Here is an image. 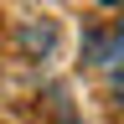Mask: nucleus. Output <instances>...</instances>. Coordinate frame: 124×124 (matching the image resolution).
Returning <instances> with one entry per match:
<instances>
[{"label": "nucleus", "instance_id": "nucleus-1", "mask_svg": "<svg viewBox=\"0 0 124 124\" xmlns=\"http://www.w3.org/2000/svg\"><path fill=\"white\" fill-rule=\"evenodd\" d=\"M103 67H108V78H114V98L124 103V21H119V31H114V46L103 52Z\"/></svg>", "mask_w": 124, "mask_h": 124}, {"label": "nucleus", "instance_id": "nucleus-2", "mask_svg": "<svg viewBox=\"0 0 124 124\" xmlns=\"http://www.w3.org/2000/svg\"><path fill=\"white\" fill-rule=\"evenodd\" d=\"M98 5H119V0H98Z\"/></svg>", "mask_w": 124, "mask_h": 124}]
</instances>
